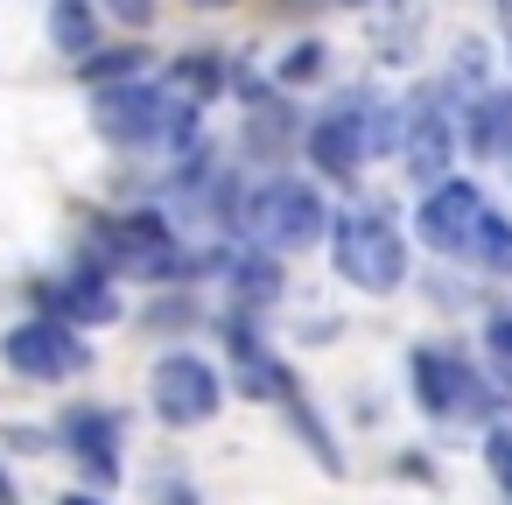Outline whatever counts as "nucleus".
I'll return each mask as SVG.
<instances>
[{
	"mask_svg": "<svg viewBox=\"0 0 512 505\" xmlns=\"http://www.w3.org/2000/svg\"><path fill=\"white\" fill-rule=\"evenodd\" d=\"M330 260L365 295H393L407 281V239L386 218H337L330 225Z\"/></svg>",
	"mask_w": 512,
	"mask_h": 505,
	"instance_id": "nucleus-1",
	"label": "nucleus"
},
{
	"mask_svg": "<svg viewBox=\"0 0 512 505\" xmlns=\"http://www.w3.org/2000/svg\"><path fill=\"white\" fill-rule=\"evenodd\" d=\"M99 127L120 141V148H141V141H183L190 134V106H176L162 85H106L99 92Z\"/></svg>",
	"mask_w": 512,
	"mask_h": 505,
	"instance_id": "nucleus-2",
	"label": "nucleus"
},
{
	"mask_svg": "<svg viewBox=\"0 0 512 505\" xmlns=\"http://www.w3.org/2000/svg\"><path fill=\"white\" fill-rule=\"evenodd\" d=\"M246 225H253V239H260V253H302V246H316L323 239V204H316V190L309 183H295V176H274V183H260V197L246 204Z\"/></svg>",
	"mask_w": 512,
	"mask_h": 505,
	"instance_id": "nucleus-3",
	"label": "nucleus"
},
{
	"mask_svg": "<svg viewBox=\"0 0 512 505\" xmlns=\"http://www.w3.org/2000/svg\"><path fill=\"white\" fill-rule=\"evenodd\" d=\"M148 393H155V414H162L169 428H204V421L225 407V379H218L197 351H169V358L155 365Z\"/></svg>",
	"mask_w": 512,
	"mask_h": 505,
	"instance_id": "nucleus-4",
	"label": "nucleus"
},
{
	"mask_svg": "<svg viewBox=\"0 0 512 505\" xmlns=\"http://www.w3.org/2000/svg\"><path fill=\"white\" fill-rule=\"evenodd\" d=\"M456 99H449V85H428V92H414L407 99V141H400V155H407V176L414 183H442L449 176V162H456V113H449Z\"/></svg>",
	"mask_w": 512,
	"mask_h": 505,
	"instance_id": "nucleus-5",
	"label": "nucleus"
},
{
	"mask_svg": "<svg viewBox=\"0 0 512 505\" xmlns=\"http://www.w3.org/2000/svg\"><path fill=\"white\" fill-rule=\"evenodd\" d=\"M0 358H8L22 379H71V372H85V337H78V323H64V316H36V323H15L8 337H0Z\"/></svg>",
	"mask_w": 512,
	"mask_h": 505,
	"instance_id": "nucleus-6",
	"label": "nucleus"
},
{
	"mask_svg": "<svg viewBox=\"0 0 512 505\" xmlns=\"http://www.w3.org/2000/svg\"><path fill=\"white\" fill-rule=\"evenodd\" d=\"M477 218H484V190H477L470 176H442V183L421 197L414 232H421V246H435V253H470Z\"/></svg>",
	"mask_w": 512,
	"mask_h": 505,
	"instance_id": "nucleus-7",
	"label": "nucleus"
},
{
	"mask_svg": "<svg viewBox=\"0 0 512 505\" xmlns=\"http://www.w3.org/2000/svg\"><path fill=\"white\" fill-rule=\"evenodd\" d=\"M99 253L120 267V274H169L176 267V239L162 218H113L99 232Z\"/></svg>",
	"mask_w": 512,
	"mask_h": 505,
	"instance_id": "nucleus-8",
	"label": "nucleus"
},
{
	"mask_svg": "<svg viewBox=\"0 0 512 505\" xmlns=\"http://www.w3.org/2000/svg\"><path fill=\"white\" fill-rule=\"evenodd\" d=\"M64 449L78 456V470L92 484H113L120 477V421L106 407H71L64 414Z\"/></svg>",
	"mask_w": 512,
	"mask_h": 505,
	"instance_id": "nucleus-9",
	"label": "nucleus"
},
{
	"mask_svg": "<svg viewBox=\"0 0 512 505\" xmlns=\"http://www.w3.org/2000/svg\"><path fill=\"white\" fill-rule=\"evenodd\" d=\"M365 155H372V148H365V113H358V106L323 113V120L309 127V162H316L323 176H358Z\"/></svg>",
	"mask_w": 512,
	"mask_h": 505,
	"instance_id": "nucleus-10",
	"label": "nucleus"
},
{
	"mask_svg": "<svg viewBox=\"0 0 512 505\" xmlns=\"http://www.w3.org/2000/svg\"><path fill=\"white\" fill-rule=\"evenodd\" d=\"M43 309L64 316V323H106V316H113V295H106L99 274H71V281L43 288Z\"/></svg>",
	"mask_w": 512,
	"mask_h": 505,
	"instance_id": "nucleus-11",
	"label": "nucleus"
},
{
	"mask_svg": "<svg viewBox=\"0 0 512 505\" xmlns=\"http://www.w3.org/2000/svg\"><path fill=\"white\" fill-rule=\"evenodd\" d=\"M470 120H477V127H470V148H477L484 162L512 155V99H505V92H484Z\"/></svg>",
	"mask_w": 512,
	"mask_h": 505,
	"instance_id": "nucleus-12",
	"label": "nucleus"
},
{
	"mask_svg": "<svg viewBox=\"0 0 512 505\" xmlns=\"http://www.w3.org/2000/svg\"><path fill=\"white\" fill-rule=\"evenodd\" d=\"M470 260H477L484 274H512V218H505V211L484 204V218H477V232H470Z\"/></svg>",
	"mask_w": 512,
	"mask_h": 505,
	"instance_id": "nucleus-13",
	"label": "nucleus"
},
{
	"mask_svg": "<svg viewBox=\"0 0 512 505\" xmlns=\"http://www.w3.org/2000/svg\"><path fill=\"white\" fill-rule=\"evenodd\" d=\"M50 36H57L64 57H99V29H92L85 0H57V8H50Z\"/></svg>",
	"mask_w": 512,
	"mask_h": 505,
	"instance_id": "nucleus-14",
	"label": "nucleus"
},
{
	"mask_svg": "<svg viewBox=\"0 0 512 505\" xmlns=\"http://www.w3.org/2000/svg\"><path fill=\"white\" fill-rule=\"evenodd\" d=\"M414 386H421V414L449 421V351H414Z\"/></svg>",
	"mask_w": 512,
	"mask_h": 505,
	"instance_id": "nucleus-15",
	"label": "nucleus"
},
{
	"mask_svg": "<svg viewBox=\"0 0 512 505\" xmlns=\"http://www.w3.org/2000/svg\"><path fill=\"white\" fill-rule=\"evenodd\" d=\"M176 85L197 92V99H204V92H225V64H218L211 50H190V57L176 64Z\"/></svg>",
	"mask_w": 512,
	"mask_h": 505,
	"instance_id": "nucleus-16",
	"label": "nucleus"
},
{
	"mask_svg": "<svg viewBox=\"0 0 512 505\" xmlns=\"http://www.w3.org/2000/svg\"><path fill=\"white\" fill-rule=\"evenodd\" d=\"M484 463H491L498 491L512 498V421H491V435H484Z\"/></svg>",
	"mask_w": 512,
	"mask_h": 505,
	"instance_id": "nucleus-17",
	"label": "nucleus"
},
{
	"mask_svg": "<svg viewBox=\"0 0 512 505\" xmlns=\"http://www.w3.org/2000/svg\"><path fill=\"white\" fill-rule=\"evenodd\" d=\"M232 274H239V295H253V302L274 295V260H232Z\"/></svg>",
	"mask_w": 512,
	"mask_h": 505,
	"instance_id": "nucleus-18",
	"label": "nucleus"
},
{
	"mask_svg": "<svg viewBox=\"0 0 512 505\" xmlns=\"http://www.w3.org/2000/svg\"><path fill=\"white\" fill-rule=\"evenodd\" d=\"M456 92H484V43H463L456 50ZM449 92V99H456Z\"/></svg>",
	"mask_w": 512,
	"mask_h": 505,
	"instance_id": "nucleus-19",
	"label": "nucleus"
},
{
	"mask_svg": "<svg viewBox=\"0 0 512 505\" xmlns=\"http://www.w3.org/2000/svg\"><path fill=\"white\" fill-rule=\"evenodd\" d=\"M484 344H491V358H498L505 379H512V309H498V316L484 323Z\"/></svg>",
	"mask_w": 512,
	"mask_h": 505,
	"instance_id": "nucleus-20",
	"label": "nucleus"
},
{
	"mask_svg": "<svg viewBox=\"0 0 512 505\" xmlns=\"http://www.w3.org/2000/svg\"><path fill=\"white\" fill-rule=\"evenodd\" d=\"M316 71H323V50H316V43H302V50L281 64V78H288V85H302V78H316Z\"/></svg>",
	"mask_w": 512,
	"mask_h": 505,
	"instance_id": "nucleus-21",
	"label": "nucleus"
},
{
	"mask_svg": "<svg viewBox=\"0 0 512 505\" xmlns=\"http://www.w3.org/2000/svg\"><path fill=\"white\" fill-rule=\"evenodd\" d=\"M106 8H113L127 29H148V22H155V0H106Z\"/></svg>",
	"mask_w": 512,
	"mask_h": 505,
	"instance_id": "nucleus-22",
	"label": "nucleus"
},
{
	"mask_svg": "<svg viewBox=\"0 0 512 505\" xmlns=\"http://www.w3.org/2000/svg\"><path fill=\"white\" fill-rule=\"evenodd\" d=\"M0 505H15V477L8 470H0Z\"/></svg>",
	"mask_w": 512,
	"mask_h": 505,
	"instance_id": "nucleus-23",
	"label": "nucleus"
},
{
	"mask_svg": "<svg viewBox=\"0 0 512 505\" xmlns=\"http://www.w3.org/2000/svg\"><path fill=\"white\" fill-rule=\"evenodd\" d=\"M57 505H99V498H85V491H71V498H57Z\"/></svg>",
	"mask_w": 512,
	"mask_h": 505,
	"instance_id": "nucleus-24",
	"label": "nucleus"
},
{
	"mask_svg": "<svg viewBox=\"0 0 512 505\" xmlns=\"http://www.w3.org/2000/svg\"><path fill=\"white\" fill-rule=\"evenodd\" d=\"M197 8H232V0H197Z\"/></svg>",
	"mask_w": 512,
	"mask_h": 505,
	"instance_id": "nucleus-25",
	"label": "nucleus"
},
{
	"mask_svg": "<svg viewBox=\"0 0 512 505\" xmlns=\"http://www.w3.org/2000/svg\"><path fill=\"white\" fill-rule=\"evenodd\" d=\"M505 57H512V36H505Z\"/></svg>",
	"mask_w": 512,
	"mask_h": 505,
	"instance_id": "nucleus-26",
	"label": "nucleus"
},
{
	"mask_svg": "<svg viewBox=\"0 0 512 505\" xmlns=\"http://www.w3.org/2000/svg\"><path fill=\"white\" fill-rule=\"evenodd\" d=\"M505 162H512V155H505Z\"/></svg>",
	"mask_w": 512,
	"mask_h": 505,
	"instance_id": "nucleus-27",
	"label": "nucleus"
}]
</instances>
